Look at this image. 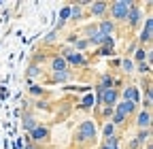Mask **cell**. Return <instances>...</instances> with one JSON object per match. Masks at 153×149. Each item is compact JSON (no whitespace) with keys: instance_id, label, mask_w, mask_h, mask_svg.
Masks as SVG:
<instances>
[{"instance_id":"obj_19","label":"cell","mask_w":153,"mask_h":149,"mask_svg":"<svg viewBox=\"0 0 153 149\" xmlns=\"http://www.w3.org/2000/svg\"><path fill=\"white\" fill-rule=\"evenodd\" d=\"M55 83H64L70 79V70H64V72H53V77H51Z\"/></svg>"},{"instance_id":"obj_15","label":"cell","mask_w":153,"mask_h":149,"mask_svg":"<svg viewBox=\"0 0 153 149\" xmlns=\"http://www.w3.org/2000/svg\"><path fill=\"white\" fill-rule=\"evenodd\" d=\"M147 58H151L149 49H145V47H138V49H136V53H134V60H136V62L140 64V62H145Z\"/></svg>"},{"instance_id":"obj_6","label":"cell","mask_w":153,"mask_h":149,"mask_svg":"<svg viewBox=\"0 0 153 149\" xmlns=\"http://www.w3.org/2000/svg\"><path fill=\"white\" fill-rule=\"evenodd\" d=\"M121 96H123L126 102H132V104H136V107H138V102H140V92H138L136 85H126V89H123Z\"/></svg>"},{"instance_id":"obj_13","label":"cell","mask_w":153,"mask_h":149,"mask_svg":"<svg viewBox=\"0 0 153 149\" xmlns=\"http://www.w3.org/2000/svg\"><path fill=\"white\" fill-rule=\"evenodd\" d=\"M36 126H38V119H36L32 113H26V115H24V130H26V132H32Z\"/></svg>"},{"instance_id":"obj_3","label":"cell","mask_w":153,"mask_h":149,"mask_svg":"<svg viewBox=\"0 0 153 149\" xmlns=\"http://www.w3.org/2000/svg\"><path fill=\"white\" fill-rule=\"evenodd\" d=\"M134 113H136V104H132V102H126V100H121V102H117L115 104V113H113V126H121L128 117H132Z\"/></svg>"},{"instance_id":"obj_22","label":"cell","mask_w":153,"mask_h":149,"mask_svg":"<svg viewBox=\"0 0 153 149\" xmlns=\"http://www.w3.org/2000/svg\"><path fill=\"white\" fill-rule=\"evenodd\" d=\"M91 104H94V98H91V96H85L83 102H81V109H89Z\"/></svg>"},{"instance_id":"obj_1","label":"cell","mask_w":153,"mask_h":149,"mask_svg":"<svg viewBox=\"0 0 153 149\" xmlns=\"http://www.w3.org/2000/svg\"><path fill=\"white\" fill-rule=\"evenodd\" d=\"M132 7H134L132 0H115V2L108 4L106 13H111V22L117 24V22H126L128 19V13L132 11Z\"/></svg>"},{"instance_id":"obj_4","label":"cell","mask_w":153,"mask_h":149,"mask_svg":"<svg viewBox=\"0 0 153 149\" xmlns=\"http://www.w3.org/2000/svg\"><path fill=\"white\" fill-rule=\"evenodd\" d=\"M119 102V89L117 87H108L104 92L98 89V104H104V107H111L115 109V104Z\"/></svg>"},{"instance_id":"obj_23","label":"cell","mask_w":153,"mask_h":149,"mask_svg":"<svg viewBox=\"0 0 153 149\" xmlns=\"http://www.w3.org/2000/svg\"><path fill=\"white\" fill-rule=\"evenodd\" d=\"M30 94L41 96V94H43V87H38V85H30Z\"/></svg>"},{"instance_id":"obj_9","label":"cell","mask_w":153,"mask_h":149,"mask_svg":"<svg viewBox=\"0 0 153 149\" xmlns=\"http://www.w3.org/2000/svg\"><path fill=\"white\" fill-rule=\"evenodd\" d=\"M140 22H143V11L134 4L132 7V11L128 13V19H126V24L130 26V28H136V26H140Z\"/></svg>"},{"instance_id":"obj_8","label":"cell","mask_w":153,"mask_h":149,"mask_svg":"<svg viewBox=\"0 0 153 149\" xmlns=\"http://www.w3.org/2000/svg\"><path fill=\"white\" fill-rule=\"evenodd\" d=\"M149 126H151V111H147V109L138 111L136 113V128L138 130H149Z\"/></svg>"},{"instance_id":"obj_16","label":"cell","mask_w":153,"mask_h":149,"mask_svg":"<svg viewBox=\"0 0 153 149\" xmlns=\"http://www.w3.org/2000/svg\"><path fill=\"white\" fill-rule=\"evenodd\" d=\"M83 17V9H81V4H72L70 7V19L72 22H79Z\"/></svg>"},{"instance_id":"obj_11","label":"cell","mask_w":153,"mask_h":149,"mask_svg":"<svg viewBox=\"0 0 153 149\" xmlns=\"http://www.w3.org/2000/svg\"><path fill=\"white\" fill-rule=\"evenodd\" d=\"M96 28H98V34L104 36V39H111V34L115 32V24L111 19H100V24L96 26Z\"/></svg>"},{"instance_id":"obj_20","label":"cell","mask_w":153,"mask_h":149,"mask_svg":"<svg viewBox=\"0 0 153 149\" xmlns=\"http://www.w3.org/2000/svg\"><path fill=\"white\" fill-rule=\"evenodd\" d=\"M102 134H104V139H111V136H115V126L108 121V124H104V130H102Z\"/></svg>"},{"instance_id":"obj_25","label":"cell","mask_w":153,"mask_h":149,"mask_svg":"<svg viewBox=\"0 0 153 149\" xmlns=\"http://www.w3.org/2000/svg\"><path fill=\"white\" fill-rule=\"evenodd\" d=\"M55 36H57V32L53 30V32H51V34L47 36V39H45V43H53V41H55Z\"/></svg>"},{"instance_id":"obj_24","label":"cell","mask_w":153,"mask_h":149,"mask_svg":"<svg viewBox=\"0 0 153 149\" xmlns=\"http://www.w3.org/2000/svg\"><path fill=\"white\" fill-rule=\"evenodd\" d=\"M121 66H123V68H121L123 72H132V70H134V68H132V62H130V60H123V64H121Z\"/></svg>"},{"instance_id":"obj_7","label":"cell","mask_w":153,"mask_h":149,"mask_svg":"<svg viewBox=\"0 0 153 149\" xmlns=\"http://www.w3.org/2000/svg\"><path fill=\"white\" fill-rule=\"evenodd\" d=\"M30 139H32L34 143H45V141L49 139V128L38 124V126L32 130V132H30Z\"/></svg>"},{"instance_id":"obj_27","label":"cell","mask_w":153,"mask_h":149,"mask_svg":"<svg viewBox=\"0 0 153 149\" xmlns=\"http://www.w3.org/2000/svg\"><path fill=\"white\" fill-rule=\"evenodd\" d=\"M100 149H117V147H115V145H106V143H102V147Z\"/></svg>"},{"instance_id":"obj_21","label":"cell","mask_w":153,"mask_h":149,"mask_svg":"<svg viewBox=\"0 0 153 149\" xmlns=\"http://www.w3.org/2000/svg\"><path fill=\"white\" fill-rule=\"evenodd\" d=\"M136 68H138V72H140V74H143V72L147 74V72L151 70V64H149V62H140V64H138Z\"/></svg>"},{"instance_id":"obj_5","label":"cell","mask_w":153,"mask_h":149,"mask_svg":"<svg viewBox=\"0 0 153 149\" xmlns=\"http://www.w3.org/2000/svg\"><path fill=\"white\" fill-rule=\"evenodd\" d=\"M62 58H64L66 64H74V66H83V64H85V58H83V55H81L79 51L70 49V47H66V49L62 51Z\"/></svg>"},{"instance_id":"obj_26","label":"cell","mask_w":153,"mask_h":149,"mask_svg":"<svg viewBox=\"0 0 153 149\" xmlns=\"http://www.w3.org/2000/svg\"><path fill=\"white\" fill-rule=\"evenodd\" d=\"M104 115H106V117L113 115V109H111V107H104Z\"/></svg>"},{"instance_id":"obj_14","label":"cell","mask_w":153,"mask_h":149,"mask_svg":"<svg viewBox=\"0 0 153 149\" xmlns=\"http://www.w3.org/2000/svg\"><path fill=\"white\" fill-rule=\"evenodd\" d=\"M51 70H53V72H64V70H68V64L64 62L62 55H60V58H53V60H51Z\"/></svg>"},{"instance_id":"obj_17","label":"cell","mask_w":153,"mask_h":149,"mask_svg":"<svg viewBox=\"0 0 153 149\" xmlns=\"http://www.w3.org/2000/svg\"><path fill=\"white\" fill-rule=\"evenodd\" d=\"M108 87H115V85H113V77H111V74H104V77L100 79V83H98V89L104 92V89H108Z\"/></svg>"},{"instance_id":"obj_2","label":"cell","mask_w":153,"mask_h":149,"mask_svg":"<svg viewBox=\"0 0 153 149\" xmlns=\"http://www.w3.org/2000/svg\"><path fill=\"white\" fill-rule=\"evenodd\" d=\"M74 141H76V143H81V145H85V143H94V141H96V124H94L91 119L81 121L79 128H76V132H74Z\"/></svg>"},{"instance_id":"obj_10","label":"cell","mask_w":153,"mask_h":149,"mask_svg":"<svg viewBox=\"0 0 153 149\" xmlns=\"http://www.w3.org/2000/svg\"><path fill=\"white\" fill-rule=\"evenodd\" d=\"M106 11H108V2H104V0H96V2L89 4V13L94 17H104Z\"/></svg>"},{"instance_id":"obj_18","label":"cell","mask_w":153,"mask_h":149,"mask_svg":"<svg viewBox=\"0 0 153 149\" xmlns=\"http://www.w3.org/2000/svg\"><path fill=\"white\" fill-rule=\"evenodd\" d=\"M149 136H151V130H138V134H136V141L140 147H143V143H149Z\"/></svg>"},{"instance_id":"obj_12","label":"cell","mask_w":153,"mask_h":149,"mask_svg":"<svg viewBox=\"0 0 153 149\" xmlns=\"http://www.w3.org/2000/svg\"><path fill=\"white\" fill-rule=\"evenodd\" d=\"M151 30H153L151 17H147V22H145V30H143V32H140V36H138L140 45H149V41H151Z\"/></svg>"}]
</instances>
